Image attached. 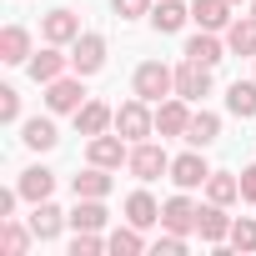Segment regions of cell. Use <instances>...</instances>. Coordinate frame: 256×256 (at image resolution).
Masks as SVG:
<instances>
[{
    "instance_id": "obj_16",
    "label": "cell",
    "mask_w": 256,
    "mask_h": 256,
    "mask_svg": "<svg viewBox=\"0 0 256 256\" xmlns=\"http://www.w3.org/2000/svg\"><path fill=\"white\" fill-rule=\"evenodd\" d=\"M116 126V110L106 106V100H86L80 110H76V131L80 136H100V131H110Z\"/></svg>"
},
{
    "instance_id": "obj_11",
    "label": "cell",
    "mask_w": 256,
    "mask_h": 256,
    "mask_svg": "<svg viewBox=\"0 0 256 256\" xmlns=\"http://www.w3.org/2000/svg\"><path fill=\"white\" fill-rule=\"evenodd\" d=\"M186 126H191L186 96H166V100L156 106V131H161V136H186Z\"/></svg>"
},
{
    "instance_id": "obj_1",
    "label": "cell",
    "mask_w": 256,
    "mask_h": 256,
    "mask_svg": "<svg viewBox=\"0 0 256 256\" xmlns=\"http://www.w3.org/2000/svg\"><path fill=\"white\" fill-rule=\"evenodd\" d=\"M131 90H136L141 100L161 106V100L176 90V70H171V66H161V60H141V66H136V80H131Z\"/></svg>"
},
{
    "instance_id": "obj_20",
    "label": "cell",
    "mask_w": 256,
    "mask_h": 256,
    "mask_svg": "<svg viewBox=\"0 0 256 256\" xmlns=\"http://www.w3.org/2000/svg\"><path fill=\"white\" fill-rule=\"evenodd\" d=\"M70 191H76V201H106V196H110V176H106V166H86V171L70 181Z\"/></svg>"
},
{
    "instance_id": "obj_33",
    "label": "cell",
    "mask_w": 256,
    "mask_h": 256,
    "mask_svg": "<svg viewBox=\"0 0 256 256\" xmlns=\"http://www.w3.org/2000/svg\"><path fill=\"white\" fill-rule=\"evenodd\" d=\"M16 120H20V90L0 86V126H16Z\"/></svg>"
},
{
    "instance_id": "obj_14",
    "label": "cell",
    "mask_w": 256,
    "mask_h": 256,
    "mask_svg": "<svg viewBox=\"0 0 256 256\" xmlns=\"http://www.w3.org/2000/svg\"><path fill=\"white\" fill-rule=\"evenodd\" d=\"M196 231H201V241H206V246H221V241L231 236V216H226V206L206 201V206H201V221H196Z\"/></svg>"
},
{
    "instance_id": "obj_30",
    "label": "cell",
    "mask_w": 256,
    "mask_h": 256,
    "mask_svg": "<svg viewBox=\"0 0 256 256\" xmlns=\"http://www.w3.org/2000/svg\"><path fill=\"white\" fill-rule=\"evenodd\" d=\"M106 221H110V211L100 201H76V211H70V226L76 231H106Z\"/></svg>"
},
{
    "instance_id": "obj_17",
    "label": "cell",
    "mask_w": 256,
    "mask_h": 256,
    "mask_svg": "<svg viewBox=\"0 0 256 256\" xmlns=\"http://www.w3.org/2000/svg\"><path fill=\"white\" fill-rule=\"evenodd\" d=\"M216 136H221V116H216V110H191V126H186V136H181V141L196 146V151H206Z\"/></svg>"
},
{
    "instance_id": "obj_36",
    "label": "cell",
    "mask_w": 256,
    "mask_h": 256,
    "mask_svg": "<svg viewBox=\"0 0 256 256\" xmlns=\"http://www.w3.org/2000/svg\"><path fill=\"white\" fill-rule=\"evenodd\" d=\"M241 201H256V166L241 171Z\"/></svg>"
},
{
    "instance_id": "obj_28",
    "label": "cell",
    "mask_w": 256,
    "mask_h": 256,
    "mask_svg": "<svg viewBox=\"0 0 256 256\" xmlns=\"http://www.w3.org/2000/svg\"><path fill=\"white\" fill-rule=\"evenodd\" d=\"M30 241H36L30 221H26V226H20L16 216H10V221H0V246H6V256H26V251H30Z\"/></svg>"
},
{
    "instance_id": "obj_7",
    "label": "cell",
    "mask_w": 256,
    "mask_h": 256,
    "mask_svg": "<svg viewBox=\"0 0 256 256\" xmlns=\"http://www.w3.org/2000/svg\"><path fill=\"white\" fill-rule=\"evenodd\" d=\"M176 96H186V100H201V96H211V66H201V60H181L176 66Z\"/></svg>"
},
{
    "instance_id": "obj_39",
    "label": "cell",
    "mask_w": 256,
    "mask_h": 256,
    "mask_svg": "<svg viewBox=\"0 0 256 256\" xmlns=\"http://www.w3.org/2000/svg\"><path fill=\"white\" fill-rule=\"evenodd\" d=\"M231 6H241V0H231Z\"/></svg>"
},
{
    "instance_id": "obj_6",
    "label": "cell",
    "mask_w": 256,
    "mask_h": 256,
    "mask_svg": "<svg viewBox=\"0 0 256 256\" xmlns=\"http://www.w3.org/2000/svg\"><path fill=\"white\" fill-rule=\"evenodd\" d=\"M86 156H90V166L116 171L120 161H131V141H126L120 131H116V136H106V131H100V136H90V151H86Z\"/></svg>"
},
{
    "instance_id": "obj_5",
    "label": "cell",
    "mask_w": 256,
    "mask_h": 256,
    "mask_svg": "<svg viewBox=\"0 0 256 256\" xmlns=\"http://www.w3.org/2000/svg\"><path fill=\"white\" fill-rule=\"evenodd\" d=\"M100 66H106V36L80 30V36L70 40V70H76V76H96Z\"/></svg>"
},
{
    "instance_id": "obj_25",
    "label": "cell",
    "mask_w": 256,
    "mask_h": 256,
    "mask_svg": "<svg viewBox=\"0 0 256 256\" xmlns=\"http://www.w3.org/2000/svg\"><path fill=\"white\" fill-rule=\"evenodd\" d=\"M106 251H110V256H141V251H146L141 226H131V221H126V226H116V231L106 236Z\"/></svg>"
},
{
    "instance_id": "obj_22",
    "label": "cell",
    "mask_w": 256,
    "mask_h": 256,
    "mask_svg": "<svg viewBox=\"0 0 256 256\" xmlns=\"http://www.w3.org/2000/svg\"><path fill=\"white\" fill-rule=\"evenodd\" d=\"M186 56L201 60V66H216V60H226V40H221L216 30H196V36L186 40Z\"/></svg>"
},
{
    "instance_id": "obj_34",
    "label": "cell",
    "mask_w": 256,
    "mask_h": 256,
    "mask_svg": "<svg viewBox=\"0 0 256 256\" xmlns=\"http://www.w3.org/2000/svg\"><path fill=\"white\" fill-rule=\"evenodd\" d=\"M110 10L120 20H141V16H151V0H110Z\"/></svg>"
},
{
    "instance_id": "obj_26",
    "label": "cell",
    "mask_w": 256,
    "mask_h": 256,
    "mask_svg": "<svg viewBox=\"0 0 256 256\" xmlns=\"http://www.w3.org/2000/svg\"><path fill=\"white\" fill-rule=\"evenodd\" d=\"M186 20H191V6H181V0H161V6L151 10V26H156L161 36H176Z\"/></svg>"
},
{
    "instance_id": "obj_32",
    "label": "cell",
    "mask_w": 256,
    "mask_h": 256,
    "mask_svg": "<svg viewBox=\"0 0 256 256\" xmlns=\"http://www.w3.org/2000/svg\"><path fill=\"white\" fill-rule=\"evenodd\" d=\"M106 251V236L100 231H76L70 236V256H100Z\"/></svg>"
},
{
    "instance_id": "obj_8",
    "label": "cell",
    "mask_w": 256,
    "mask_h": 256,
    "mask_svg": "<svg viewBox=\"0 0 256 256\" xmlns=\"http://www.w3.org/2000/svg\"><path fill=\"white\" fill-rule=\"evenodd\" d=\"M196 221H201V206H196L186 191H181V196H171V201L161 206V226H166V231H181V236H191V231H196Z\"/></svg>"
},
{
    "instance_id": "obj_21",
    "label": "cell",
    "mask_w": 256,
    "mask_h": 256,
    "mask_svg": "<svg viewBox=\"0 0 256 256\" xmlns=\"http://www.w3.org/2000/svg\"><path fill=\"white\" fill-rule=\"evenodd\" d=\"M126 221H131V226H141V231H151V226L161 221L156 196H151V191H131V196H126Z\"/></svg>"
},
{
    "instance_id": "obj_19",
    "label": "cell",
    "mask_w": 256,
    "mask_h": 256,
    "mask_svg": "<svg viewBox=\"0 0 256 256\" xmlns=\"http://www.w3.org/2000/svg\"><path fill=\"white\" fill-rule=\"evenodd\" d=\"M16 191H20L30 206H36V201H50V191H56V171H46V166H30V171H20Z\"/></svg>"
},
{
    "instance_id": "obj_15",
    "label": "cell",
    "mask_w": 256,
    "mask_h": 256,
    "mask_svg": "<svg viewBox=\"0 0 256 256\" xmlns=\"http://www.w3.org/2000/svg\"><path fill=\"white\" fill-rule=\"evenodd\" d=\"M191 20L201 26V30H226L231 26V0H191Z\"/></svg>"
},
{
    "instance_id": "obj_35",
    "label": "cell",
    "mask_w": 256,
    "mask_h": 256,
    "mask_svg": "<svg viewBox=\"0 0 256 256\" xmlns=\"http://www.w3.org/2000/svg\"><path fill=\"white\" fill-rule=\"evenodd\" d=\"M156 251H161V256H181V251H186V236H181V231H166V236L156 241Z\"/></svg>"
},
{
    "instance_id": "obj_31",
    "label": "cell",
    "mask_w": 256,
    "mask_h": 256,
    "mask_svg": "<svg viewBox=\"0 0 256 256\" xmlns=\"http://www.w3.org/2000/svg\"><path fill=\"white\" fill-rule=\"evenodd\" d=\"M236 251H256V216H241V221H231V236H226Z\"/></svg>"
},
{
    "instance_id": "obj_4",
    "label": "cell",
    "mask_w": 256,
    "mask_h": 256,
    "mask_svg": "<svg viewBox=\"0 0 256 256\" xmlns=\"http://www.w3.org/2000/svg\"><path fill=\"white\" fill-rule=\"evenodd\" d=\"M86 76H60V80H50L46 86V110L50 116H76L80 106H86V86H80Z\"/></svg>"
},
{
    "instance_id": "obj_27",
    "label": "cell",
    "mask_w": 256,
    "mask_h": 256,
    "mask_svg": "<svg viewBox=\"0 0 256 256\" xmlns=\"http://www.w3.org/2000/svg\"><path fill=\"white\" fill-rule=\"evenodd\" d=\"M206 201H216V206L241 201V176H231V171H211V176H206Z\"/></svg>"
},
{
    "instance_id": "obj_3",
    "label": "cell",
    "mask_w": 256,
    "mask_h": 256,
    "mask_svg": "<svg viewBox=\"0 0 256 256\" xmlns=\"http://www.w3.org/2000/svg\"><path fill=\"white\" fill-rule=\"evenodd\" d=\"M131 176L136 181H156V176H171V156H166V146H156V141H136L131 146Z\"/></svg>"
},
{
    "instance_id": "obj_2",
    "label": "cell",
    "mask_w": 256,
    "mask_h": 256,
    "mask_svg": "<svg viewBox=\"0 0 256 256\" xmlns=\"http://www.w3.org/2000/svg\"><path fill=\"white\" fill-rule=\"evenodd\" d=\"M116 131L126 136V141H146L151 131H156V110H151V100H126V106H116Z\"/></svg>"
},
{
    "instance_id": "obj_38",
    "label": "cell",
    "mask_w": 256,
    "mask_h": 256,
    "mask_svg": "<svg viewBox=\"0 0 256 256\" xmlns=\"http://www.w3.org/2000/svg\"><path fill=\"white\" fill-rule=\"evenodd\" d=\"M251 16H256V0H251Z\"/></svg>"
},
{
    "instance_id": "obj_9",
    "label": "cell",
    "mask_w": 256,
    "mask_h": 256,
    "mask_svg": "<svg viewBox=\"0 0 256 256\" xmlns=\"http://www.w3.org/2000/svg\"><path fill=\"white\" fill-rule=\"evenodd\" d=\"M206 176H211V166L201 161V151L191 146L186 156H176L171 161V181H176V191H196V186H206Z\"/></svg>"
},
{
    "instance_id": "obj_23",
    "label": "cell",
    "mask_w": 256,
    "mask_h": 256,
    "mask_svg": "<svg viewBox=\"0 0 256 256\" xmlns=\"http://www.w3.org/2000/svg\"><path fill=\"white\" fill-rule=\"evenodd\" d=\"M226 50L231 56H256V16H241L226 26Z\"/></svg>"
},
{
    "instance_id": "obj_18",
    "label": "cell",
    "mask_w": 256,
    "mask_h": 256,
    "mask_svg": "<svg viewBox=\"0 0 256 256\" xmlns=\"http://www.w3.org/2000/svg\"><path fill=\"white\" fill-rule=\"evenodd\" d=\"M36 50H30V30L26 26H6L0 30V60L6 66H26Z\"/></svg>"
},
{
    "instance_id": "obj_24",
    "label": "cell",
    "mask_w": 256,
    "mask_h": 256,
    "mask_svg": "<svg viewBox=\"0 0 256 256\" xmlns=\"http://www.w3.org/2000/svg\"><path fill=\"white\" fill-rule=\"evenodd\" d=\"M20 141H26L30 151H50V146L60 141V136H56V120H50V116H30V120L20 126Z\"/></svg>"
},
{
    "instance_id": "obj_12",
    "label": "cell",
    "mask_w": 256,
    "mask_h": 256,
    "mask_svg": "<svg viewBox=\"0 0 256 256\" xmlns=\"http://www.w3.org/2000/svg\"><path fill=\"white\" fill-rule=\"evenodd\" d=\"M40 36H46V46H70L80 36V16L76 10H50L40 20Z\"/></svg>"
},
{
    "instance_id": "obj_29",
    "label": "cell",
    "mask_w": 256,
    "mask_h": 256,
    "mask_svg": "<svg viewBox=\"0 0 256 256\" xmlns=\"http://www.w3.org/2000/svg\"><path fill=\"white\" fill-rule=\"evenodd\" d=\"M226 110L241 116V120H251V116H256V80H231V90H226Z\"/></svg>"
},
{
    "instance_id": "obj_13",
    "label": "cell",
    "mask_w": 256,
    "mask_h": 256,
    "mask_svg": "<svg viewBox=\"0 0 256 256\" xmlns=\"http://www.w3.org/2000/svg\"><path fill=\"white\" fill-rule=\"evenodd\" d=\"M66 221H70V216H66L56 201H36V211H30V231H36V241H56Z\"/></svg>"
},
{
    "instance_id": "obj_37",
    "label": "cell",
    "mask_w": 256,
    "mask_h": 256,
    "mask_svg": "<svg viewBox=\"0 0 256 256\" xmlns=\"http://www.w3.org/2000/svg\"><path fill=\"white\" fill-rule=\"evenodd\" d=\"M16 201H20V191H0V221H10V211H16Z\"/></svg>"
},
{
    "instance_id": "obj_10",
    "label": "cell",
    "mask_w": 256,
    "mask_h": 256,
    "mask_svg": "<svg viewBox=\"0 0 256 256\" xmlns=\"http://www.w3.org/2000/svg\"><path fill=\"white\" fill-rule=\"evenodd\" d=\"M26 66H30V80H36V86H50V80H60V76H66L70 56H60V46H46V50H36Z\"/></svg>"
}]
</instances>
